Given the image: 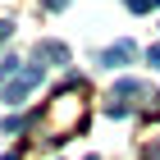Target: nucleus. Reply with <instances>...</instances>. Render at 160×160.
Wrapping results in <instances>:
<instances>
[{"label":"nucleus","mask_w":160,"mask_h":160,"mask_svg":"<svg viewBox=\"0 0 160 160\" xmlns=\"http://www.w3.org/2000/svg\"><path fill=\"white\" fill-rule=\"evenodd\" d=\"M14 69H18V60H14V55H5V60H0V82H5V78H9Z\"/></svg>","instance_id":"obj_4"},{"label":"nucleus","mask_w":160,"mask_h":160,"mask_svg":"<svg viewBox=\"0 0 160 160\" xmlns=\"http://www.w3.org/2000/svg\"><path fill=\"white\" fill-rule=\"evenodd\" d=\"M147 64H151V69H160V46H147Z\"/></svg>","instance_id":"obj_6"},{"label":"nucleus","mask_w":160,"mask_h":160,"mask_svg":"<svg viewBox=\"0 0 160 160\" xmlns=\"http://www.w3.org/2000/svg\"><path fill=\"white\" fill-rule=\"evenodd\" d=\"M37 82H41V64H32V69H23V73H18L9 87H5V96H0V101H5V105H14V101L23 96V92H32Z\"/></svg>","instance_id":"obj_1"},{"label":"nucleus","mask_w":160,"mask_h":160,"mask_svg":"<svg viewBox=\"0 0 160 160\" xmlns=\"http://www.w3.org/2000/svg\"><path fill=\"white\" fill-rule=\"evenodd\" d=\"M9 37H14V23H9V18H0V46H5Z\"/></svg>","instance_id":"obj_5"},{"label":"nucleus","mask_w":160,"mask_h":160,"mask_svg":"<svg viewBox=\"0 0 160 160\" xmlns=\"http://www.w3.org/2000/svg\"><path fill=\"white\" fill-rule=\"evenodd\" d=\"M128 60H133V46H128V41H114V46L101 50V64H105V69H123Z\"/></svg>","instance_id":"obj_2"},{"label":"nucleus","mask_w":160,"mask_h":160,"mask_svg":"<svg viewBox=\"0 0 160 160\" xmlns=\"http://www.w3.org/2000/svg\"><path fill=\"white\" fill-rule=\"evenodd\" d=\"M147 5H151V9H156V5H160V0H147Z\"/></svg>","instance_id":"obj_8"},{"label":"nucleus","mask_w":160,"mask_h":160,"mask_svg":"<svg viewBox=\"0 0 160 160\" xmlns=\"http://www.w3.org/2000/svg\"><path fill=\"white\" fill-rule=\"evenodd\" d=\"M41 5H46V9H64L69 0H41Z\"/></svg>","instance_id":"obj_7"},{"label":"nucleus","mask_w":160,"mask_h":160,"mask_svg":"<svg viewBox=\"0 0 160 160\" xmlns=\"http://www.w3.org/2000/svg\"><path fill=\"white\" fill-rule=\"evenodd\" d=\"M87 160H96V156H87Z\"/></svg>","instance_id":"obj_9"},{"label":"nucleus","mask_w":160,"mask_h":160,"mask_svg":"<svg viewBox=\"0 0 160 160\" xmlns=\"http://www.w3.org/2000/svg\"><path fill=\"white\" fill-rule=\"evenodd\" d=\"M37 60H50V64H69V46H64V41H37Z\"/></svg>","instance_id":"obj_3"}]
</instances>
